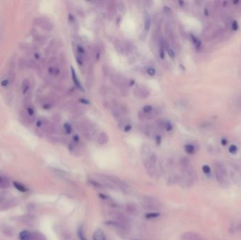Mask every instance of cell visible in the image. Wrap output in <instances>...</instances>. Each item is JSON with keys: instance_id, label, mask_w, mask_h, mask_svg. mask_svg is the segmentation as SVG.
Segmentation results:
<instances>
[{"instance_id": "7c38bea8", "label": "cell", "mask_w": 241, "mask_h": 240, "mask_svg": "<svg viewBox=\"0 0 241 240\" xmlns=\"http://www.w3.org/2000/svg\"><path fill=\"white\" fill-rule=\"evenodd\" d=\"M125 209H126L127 212H128V213H135V212L137 211V208H136V206L132 204H128V205L126 206V207H125Z\"/></svg>"}, {"instance_id": "30bf717a", "label": "cell", "mask_w": 241, "mask_h": 240, "mask_svg": "<svg viewBox=\"0 0 241 240\" xmlns=\"http://www.w3.org/2000/svg\"><path fill=\"white\" fill-rule=\"evenodd\" d=\"M145 218L147 219H154L160 216V213L158 212H150L145 214Z\"/></svg>"}, {"instance_id": "44dd1931", "label": "cell", "mask_w": 241, "mask_h": 240, "mask_svg": "<svg viewBox=\"0 0 241 240\" xmlns=\"http://www.w3.org/2000/svg\"><path fill=\"white\" fill-rule=\"evenodd\" d=\"M167 54H168V57L171 59H174L175 58V53H174V50L171 49L167 48Z\"/></svg>"}, {"instance_id": "2e32d148", "label": "cell", "mask_w": 241, "mask_h": 240, "mask_svg": "<svg viewBox=\"0 0 241 240\" xmlns=\"http://www.w3.org/2000/svg\"><path fill=\"white\" fill-rule=\"evenodd\" d=\"M89 183H90L93 187H94L96 188H98V189H102V188L104 187V186H103L102 184L97 183V181H94V180H90Z\"/></svg>"}, {"instance_id": "f1b7e54d", "label": "cell", "mask_w": 241, "mask_h": 240, "mask_svg": "<svg viewBox=\"0 0 241 240\" xmlns=\"http://www.w3.org/2000/svg\"><path fill=\"white\" fill-rule=\"evenodd\" d=\"M164 11L166 14H170V13H171V9L168 7V6H165V7H164Z\"/></svg>"}, {"instance_id": "6da1fadb", "label": "cell", "mask_w": 241, "mask_h": 240, "mask_svg": "<svg viewBox=\"0 0 241 240\" xmlns=\"http://www.w3.org/2000/svg\"><path fill=\"white\" fill-rule=\"evenodd\" d=\"M143 202H144V205L147 209L150 210H155V209H159L160 208L161 203L159 202L158 200L155 199V198L151 197V196H145L143 198Z\"/></svg>"}, {"instance_id": "4316f807", "label": "cell", "mask_w": 241, "mask_h": 240, "mask_svg": "<svg viewBox=\"0 0 241 240\" xmlns=\"http://www.w3.org/2000/svg\"><path fill=\"white\" fill-rule=\"evenodd\" d=\"M80 102H81L82 104H90V102L89 100H88V99H83V98H81L79 99Z\"/></svg>"}, {"instance_id": "d6986e66", "label": "cell", "mask_w": 241, "mask_h": 240, "mask_svg": "<svg viewBox=\"0 0 241 240\" xmlns=\"http://www.w3.org/2000/svg\"><path fill=\"white\" fill-rule=\"evenodd\" d=\"M115 47H116V50L119 52H123V47L121 42H119V41H116V42L115 43Z\"/></svg>"}, {"instance_id": "ac0fdd59", "label": "cell", "mask_w": 241, "mask_h": 240, "mask_svg": "<svg viewBox=\"0 0 241 240\" xmlns=\"http://www.w3.org/2000/svg\"><path fill=\"white\" fill-rule=\"evenodd\" d=\"M152 106H150V105H146V106H145L143 109V111L145 113H150L152 112Z\"/></svg>"}, {"instance_id": "cb8c5ba5", "label": "cell", "mask_w": 241, "mask_h": 240, "mask_svg": "<svg viewBox=\"0 0 241 240\" xmlns=\"http://www.w3.org/2000/svg\"><path fill=\"white\" fill-rule=\"evenodd\" d=\"M155 142H156V145H160L161 142H162V137L160 135H156L155 137Z\"/></svg>"}, {"instance_id": "277c9868", "label": "cell", "mask_w": 241, "mask_h": 240, "mask_svg": "<svg viewBox=\"0 0 241 240\" xmlns=\"http://www.w3.org/2000/svg\"><path fill=\"white\" fill-rule=\"evenodd\" d=\"M71 71L72 79H73V82H74L75 85L76 86L77 88L79 89L80 90H81V91H84L83 87V86L81 85V82H80V80H78V77H77L76 73H75L74 69H73V67H71Z\"/></svg>"}, {"instance_id": "4fadbf2b", "label": "cell", "mask_w": 241, "mask_h": 240, "mask_svg": "<svg viewBox=\"0 0 241 240\" xmlns=\"http://www.w3.org/2000/svg\"><path fill=\"white\" fill-rule=\"evenodd\" d=\"M77 232H78V237H79V239L81 240H87L86 237H85V235H84V232H83V227H79L78 229V231H77Z\"/></svg>"}, {"instance_id": "484cf974", "label": "cell", "mask_w": 241, "mask_h": 240, "mask_svg": "<svg viewBox=\"0 0 241 240\" xmlns=\"http://www.w3.org/2000/svg\"><path fill=\"white\" fill-rule=\"evenodd\" d=\"M118 9H119V11H124V9H125V6H124L123 3V2L119 3V4H118Z\"/></svg>"}, {"instance_id": "1f68e13d", "label": "cell", "mask_w": 241, "mask_h": 240, "mask_svg": "<svg viewBox=\"0 0 241 240\" xmlns=\"http://www.w3.org/2000/svg\"><path fill=\"white\" fill-rule=\"evenodd\" d=\"M99 196H100V198H101L102 200H106L108 198V196H106L105 195H103V194H100V195H99Z\"/></svg>"}, {"instance_id": "d6a6232c", "label": "cell", "mask_w": 241, "mask_h": 240, "mask_svg": "<svg viewBox=\"0 0 241 240\" xmlns=\"http://www.w3.org/2000/svg\"><path fill=\"white\" fill-rule=\"evenodd\" d=\"M1 86H3V87H6V86L9 85V80H3L2 82H1Z\"/></svg>"}, {"instance_id": "8fae6325", "label": "cell", "mask_w": 241, "mask_h": 240, "mask_svg": "<svg viewBox=\"0 0 241 240\" xmlns=\"http://www.w3.org/2000/svg\"><path fill=\"white\" fill-rule=\"evenodd\" d=\"M151 26V19L150 16H147L145 17V24H144V28L145 31H148L150 28Z\"/></svg>"}, {"instance_id": "d4e9b609", "label": "cell", "mask_w": 241, "mask_h": 240, "mask_svg": "<svg viewBox=\"0 0 241 240\" xmlns=\"http://www.w3.org/2000/svg\"><path fill=\"white\" fill-rule=\"evenodd\" d=\"M131 129H132V125H131V124H126L123 127L124 132H126V133L127 132L131 131Z\"/></svg>"}, {"instance_id": "3957f363", "label": "cell", "mask_w": 241, "mask_h": 240, "mask_svg": "<svg viewBox=\"0 0 241 240\" xmlns=\"http://www.w3.org/2000/svg\"><path fill=\"white\" fill-rule=\"evenodd\" d=\"M182 240H201L202 237L198 233L193 232H186L181 236Z\"/></svg>"}, {"instance_id": "5bb4252c", "label": "cell", "mask_w": 241, "mask_h": 240, "mask_svg": "<svg viewBox=\"0 0 241 240\" xmlns=\"http://www.w3.org/2000/svg\"><path fill=\"white\" fill-rule=\"evenodd\" d=\"M185 150L189 154H192L195 152V147L192 144H186L185 146Z\"/></svg>"}, {"instance_id": "603a6c76", "label": "cell", "mask_w": 241, "mask_h": 240, "mask_svg": "<svg viewBox=\"0 0 241 240\" xmlns=\"http://www.w3.org/2000/svg\"><path fill=\"white\" fill-rule=\"evenodd\" d=\"M202 170H203L204 173H205V174L208 175L210 173V168H209V167L208 166V165H204L203 167H202Z\"/></svg>"}, {"instance_id": "7a4b0ae2", "label": "cell", "mask_w": 241, "mask_h": 240, "mask_svg": "<svg viewBox=\"0 0 241 240\" xmlns=\"http://www.w3.org/2000/svg\"><path fill=\"white\" fill-rule=\"evenodd\" d=\"M214 170H215V174L217 176V178L218 179L219 181H221L224 180L226 177V170L219 164H217L214 166Z\"/></svg>"}, {"instance_id": "4dcf8cb0", "label": "cell", "mask_w": 241, "mask_h": 240, "mask_svg": "<svg viewBox=\"0 0 241 240\" xmlns=\"http://www.w3.org/2000/svg\"><path fill=\"white\" fill-rule=\"evenodd\" d=\"M73 141L75 142H78L80 141L79 137H78V135H73Z\"/></svg>"}, {"instance_id": "9c48e42d", "label": "cell", "mask_w": 241, "mask_h": 240, "mask_svg": "<svg viewBox=\"0 0 241 240\" xmlns=\"http://www.w3.org/2000/svg\"><path fill=\"white\" fill-rule=\"evenodd\" d=\"M9 185V181L5 177H0V188L5 189Z\"/></svg>"}, {"instance_id": "e0dca14e", "label": "cell", "mask_w": 241, "mask_h": 240, "mask_svg": "<svg viewBox=\"0 0 241 240\" xmlns=\"http://www.w3.org/2000/svg\"><path fill=\"white\" fill-rule=\"evenodd\" d=\"M63 127H64L65 131H66V133H67V134H71V133L72 127L70 124L68 123H66L64 124V125H63Z\"/></svg>"}, {"instance_id": "e575fe53", "label": "cell", "mask_w": 241, "mask_h": 240, "mask_svg": "<svg viewBox=\"0 0 241 240\" xmlns=\"http://www.w3.org/2000/svg\"><path fill=\"white\" fill-rule=\"evenodd\" d=\"M28 113L30 114V115H33V114H34V111L32 110V109H28Z\"/></svg>"}, {"instance_id": "ba28073f", "label": "cell", "mask_w": 241, "mask_h": 240, "mask_svg": "<svg viewBox=\"0 0 241 240\" xmlns=\"http://www.w3.org/2000/svg\"><path fill=\"white\" fill-rule=\"evenodd\" d=\"M14 186L15 187L16 189H17L18 190L20 191V192H27L28 190V189L26 187H25L24 185H23V184L18 183V182H14Z\"/></svg>"}, {"instance_id": "7402d4cb", "label": "cell", "mask_w": 241, "mask_h": 240, "mask_svg": "<svg viewBox=\"0 0 241 240\" xmlns=\"http://www.w3.org/2000/svg\"><path fill=\"white\" fill-rule=\"evenodd\" d=\"M147 73L150 76H154V75H155V73H156V71H155V69H153V68H149L147 70Z\"/></svg>"}, {"instance_id": "83f0119b", "label": "cell", "mask_w": 241, "mask_h": 240, "mask_svg": "<svg viewBox=\"0 0 241 240\" xmlns=\"http://www.w3.org/2000/svg\"><path fill=\"white\" fill-rule=\"evenodd\" d=\"M77 50H78V51L81 54H85V49H84L83 47H81V46H78V48H77Z\"/></svg>"}, {"instance_id": "52a82bcc", "label": "cell", "mask_w": 241, "mask_h": 240, "mask_svg": "<svg viewBox=\"0 0 241 240\" xmlns=\"http://www.w3.org/2000/svg\"><path fill=\"white\" fill-rule=\"evenodd\" d=\"M19 238L20 240H31V234L29 231H22L19 235Z\"/></svg>"}, {"instance_id": "d590c367", "label": "cell", "mask_w": 241, "mask_h": 240, "mask_svg": "<svg viewBox=\"0 0 241 240\" xmlns=\"http://www.w3.org/2000/svg\"><path fill=\"white\" fill-rule=\"evenodd\" d=\"M135 240H137V239H135Z\"/></svg>"}, {"instance_id": "8992f818", "label": "cell", "mask_w": 241, "mask_h": 240, "mask_svg": "<svg viewBox=\"0 0 241 240\" xmlns=\"http://www.w3.org/2000/svg\"><path fill=\"white\" fill-rule=\"evenodd\" d=\"M108 140H109V137H108L107 134L104 132H102L99 135L98 139H97V142L100 145H104L107 143Z\"/></svg>"}, {"instance_id": "836d02e7", "label": "cell", "mask_w": 241, "mask_h": 240, "mask_svg": "<svg viewBox=\"0 0 241 240\" xmlns=\"http://www.w3.org/2000/svg\"><path fill=\"white\" fill-rule=\"evenodd\" d=\"M76 61L77 62H78V63L79 65H83V60L82 59H81V57H77L76 58Z\"/></svg>"}, {"instance_id": "9a60e30c", "label": "cell", "mask_w": 241, "mask_h": 240, "mask_svg": "<svg viewBox=\"0 0 241 240\" xmlns=\"http://www.w3.org/2000/svg\"><path fill=\"white\" fill-rule=\"evenodd\" d=\"M164 128L166 131H171L173 130V125L169 121H164Z\"/></svg>"}, {"instance_id": "5b68a950", "label": "cell", "mask_w": 241, "mask_h": 240, "mask_svg": "<svg viewBox=\"0 0 241 240\" xmlns=\"http://www.w3.org/2000/svg\"><path fill=\"white\" fill-rule=\"evenodd\" d=\"M93 240H106L105 235L102 229L98 228L93 234Z\"/></svg>"}, {"instance_id": "f546056e", "label": "cell", "mask_w": 241, "mask_h": 240, "mask_svg": "<svg viewBox=\"0 0 241 240\" xmlns=\"http://www.w3.org/2000/svg\"><path fill=\"white\" fill-rule=\"evenodd\" d=\"M237 151V148H236V146H231L230 147V152H231V153H235V152Z\"/></svg>"}, {"instance_id": "ffe728a7", "label": "cell", "mask_w": 241, "mask_h": 240, "mask_svg": "<svg viewBox=\"0 0 241 240\" xmlns=\"http://www.w3.org/2000/svg\"><path fill=\"white\" fill-rule=\"evenodd\" d=\"M49 72L52 75H57L59 73V70L56 67H50L49 69Z\"/></svg>"}]
</instances>
